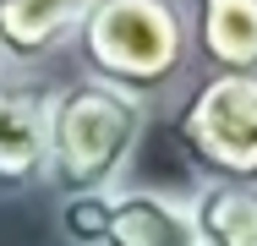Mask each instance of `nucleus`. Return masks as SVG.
Wrapping results in <instances>:
<instances>
[{
    "label": "nucleus",
    "mask_w": 257,
    "mask_h": 246,
    "mask_svg": "<svg viewBox=\"0 0 257 246\" xmlns=\"http://www.w3.org/2000/svg\"><path fill=\"white\" fill-rule=\"evenodd\" d=\"M148 126H154V104L77 71L71 82L55 88L50 104V186L44 192L60 202V197L126 186Z\"/></svg>",
    "instance_id": "f03ea898"
},
{
    "label": "nucleus",
    "mask_w": 257,
    "mask_h": 246,
    "mask_svg": "<svg viewBox=\"0 0 257 246\" xmlns=\"http://www.w3.org/2000/svg\"><path fill=\"white\" fill-rule=\"evenodd\" d=\"M104 0H0V55L6 66L39 71L50 55L77 44L82 22Z\"/></svg>",
    "instance_id": "423d86ee"
},
{
    "label": "nucleus",
    "mask_w": 257,
    "mask_h": 246,
    "mask_svg": "<svg viewBox=\"0 0 257 246\" xmlns=\"http://www.w3.org/2000/svg\"><path fill=\"white\" fill-rule=\"evenodd\" d=\"M71 49L88 77L164 109L197 71L192 0H104Z\"/></svg>",
    "instance_id": "f257e3e1"
},
{
    "label": "nucleus",
    "mask_w": 257,
    "mask_h": 246,
    "mask_svg": "<svg viewBox=\"0 0 257 246\" xmlns=\"http://www.w3.org/2000/svg\"><path fill=\"white\" fill-rule=\"evenodd\" d=\"M197 246H257V181H208L186 192Z\"/></svg>",
    "instance_id": "6e6552de"
},
{
    "label": "nucleus",
    "mask_w": 257,
    "mask_h": 246,
    "mask_svg": "<svg viewBox=\"0 0 257 246\" xmlns=\"http://www.w3.org/2000/svg\"><path fill=\"white\" fill-rule=\"evenodd\" d=\"M170 143L208 181H257V71H192L164 104Z\"/></svg>",
    "instance_id": "7ed1b4c3"
},
{
    "label": "nucleus",
    "mask_w": 257,
    "mask_h": 246,
    "mask_svg": "<svg viewBox=\"0 0 257 246\" xmlns=\"http://www.w3.org/2000/svg\"><path fill=\"white\" fill-rule=\"evenodd\" d=\"M0 66H6V55H0Z\"/></svg>",
    "instance_id": "1a4fd4ad"
},
{
    "label": "nucleus",
    "mask_w": 257,
    "mask_h": 246,
    "mask_svg": "<svg viewBox=\"0 0 257 246\" xmlns=\"http://www.w3.org/2000/svg\"><path fill=\"white\" fill-rule=\"evenodd\" d=\"M50 104L39 71L0 66V197H33L50 186Z\"/></svg>",
    "instance_id": "39448f33"
},
{
    "label": "nucleus",
    "mask_w": 257,
    "mask_h": 246,
    "mask_svg": "<svg viewBox=\"0 0 257 246\" xmlns=\"http://www.w3.org/2000/svg\"><path fill=\"white\" fill-rule=\"evenodd\" d=\"M197 71H257V0H192Z\"/></svg>",
    "instance_id": "0eeeda50"
},
{
    "label": "nucleus",
    "mask_w": 257,
    "mask_h": 246,
    "mask_svg": "<svg viewBox=\"0 0 257 246\" xmlns=\"http://www.w3.org/2000/svg\"><path fill=\"white\" fill-rule=\"evenodd\" d=\"M55 235L66 246H197L186 197L159 186H115V192L60 197L55 202Z\"/></svg>",
    "instance_id": "20e7f679"
}]
</instances>
